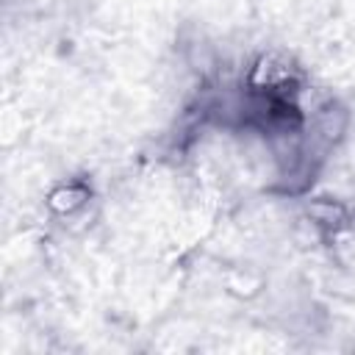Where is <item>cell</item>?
Returning <instances> with one entry per match:
<instances>
[{
    "instance_id": "1",
    "label": "cell",
    "mask_w": 355,
    "mask_h": 355,
    "mask_svg": "<svg viewBox=\"0 0 355 355\" xmlns=\"http://www.w3.org/2000/svg\"><path fill=\"white\" fill-rule=\"evenodd\" d=\"M86 200V189H80V186H67V189H58L53 197H50V205L55 208V211H72V208H78L80 202Z\"/></svg>"
}]
</instances>
